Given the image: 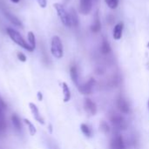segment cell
Masks as SVG:
<instances>
[{
  "label": "cell",
  "instance_id": "obj_1",
  "mask_svg": "<svg viewBox=\"0 0 149 149\" xmlns=\"http://www.w3.org/2000/svg\"><path fill=\"white\" fill-rule=\"evenodd\" d=\"M6 31H7V33H8L9 37H10L17 45H18L19 46L23 47L24 49H25V50H27V51H29V52H32V50L31 49L29 44L26 43V41L24 39V38H23L16 30H14V29H12V28H7Z\"/></svg>",
  "mask_w": 149,
  "mask_h": 149
},
{
  "label": "cell",
  "instance_id": "obj_2",
  "mask_svg": "<svg viewBox=\"0 0 149 149\" xmlns=\"http://www.w3.org/2000/svg\"><path fill=\"white\" fill-rule=\"evenodd\" d=\"M109 120L113 124L114 127L120 130H126L127 127V122L124 119V117L121 114H119L117 113H111L109 114Z\"/></svg>",
  "mask_w": 149,
  "mask_h": 149
},
{
  "label": "cell",
  "instance_id": "obj_3",
  "mask_svg": "<svg viewBox=\"0 0 149 149\" xmlns=\"http://www.w3.org/2000/svg\"><path fill=\"white\" fill-rule=\"evenodd\" d=\"M51 52L52 54L57 58H60L63 57V45L59 37L54 36L52 38L51 44Z\"/></svg>",
  "mask_w": 149,
  "mask_h": 149
},
{
  "label": "cell",
  "instance_id": "obj_4",
  "mask_svg": "<svg viewBox=\"0 0 149 149\" xmlns=\"http://www.w3.org/2000/svg\"><path fill=\"white\" fill-rule=\"evenodd\" d=\"M54 8L57 10L58 16L59 17L61 22L63 23L64 25L67 26V27H71V22H70V17H69V13L66 11V10L65 9V7L58 3H56L53 4Z\"/></svg>",
  "mask_w": 149,
  "mask_h": 149
},
{
  "label": "cell",
  "instance_id": "obj_5",
  "mask_svg": "<svg viewBox=\"0 0 149 149\" xmlns=\"http://www.w3.org/2000/svg\"><path fill=\"white\" fill-rule=\"evenodd\" d=\"M117 107L119 109V111L123 113V114H128L130 112V107L129 105L127 103V101L123 98V97H119L117 99V102H116Z\"/></svg>",
  "mask_w": 149,
  "mask_h": 149
},
{
  "label": "cell",
  "instance_id": "obj_6",
  "mask_svg": "<svg viewBox=\"0 0 149 149\" xmlns=\"http://www.w3.org/2000/svg\"><path fill=\"white\" fill-rule=\"evenodd\" d=\"M94 84H95V80L92 78V79H90L87 82H86L85 84L79 86V91L82 94H90V93L93 92Z\"/></svg>",
  "mask_w": 149,
  "mask_h": 149
},
{
  "label": "cell",
  "instance_id": "obj_7",
  "mask_svg": "<svg viewBox=\"0 0 149 149\" xmlns=\"http://www.w3.org/2000/svg\"><path fill=\"white\" fill-rule=\"evenodd\" d=\"M93 0H80L79 3V11L84 15H87L90 13L93 6Z\"/></svg>",
  "mask_w": 149,
  "mask_h": 149
},
{
  "label": "cell",
  "instance_id": "obj_8",
  "mask_svg": "<svg viewBox=\"0 0 149 149\" xmlns=\"http://www.w3.org/2000/svg\"><path fill=\"white\" fill-rule=\"evenodd\" d=\"M84 107H85L86 111L88 113H90L91 115L96 114V113H97V107H96L95 103L92 100L86 99L85 100V102H84Z\"/></svg>",
  "mask_w": 149,
  "mask_h": 149
},
{
  "label": "cell",
  "instance_id": "obj_9",
  "mask_svg": "<svg viewBox=\"0 0 149 149\" xmlns=\"http://www.w3.org/2000/svg\"><path fill=\"white\" fill-rule=\"evenodd\" d=\"M112 149H125V142L121 135H117L111 141Z\"/></svg>",
  "mask_w": 149,
  "mask_h": 149
},
{
  "label": "cell",
  "instance_id": "obj_10",
  "mask_svg": "<svg viewBox=\"0 0 149 149\" xmlns=\"http://www.w3.org/2000/svg\"><path fill=\"white\" fill-rule=\"evenodd\" d=\"M29 107H30V109H31V113H32L34 119H35L37 121H38L39 123L45 124V120H44V119L41 117V115H40V113H39V111H38V108L37 107V106H36L34 103H30V104H29Z\"/></svg>",
  "mask_w": 149,
  "mask_h": 149
},
{
  "label": "cell",
  "instance_id": "obj_11",
  "mask_svg": "<svg viewBox=\"0 0 149 149\" xmlns=\"http://www.w3.org/2000/svg\"><path fill=\"white\" fill-rule=\"evenodd\" d=\"M3 14H4V16L7 17V19L8 20H10V23H12L14 25H16V26H20V27H22L23 26V24H22V23H21V21L16 17V16H14L12 13H10V11H8V10H4L3 11Z\"/></svg>",
  "mask_w": 149,
  "mask_h": 149
},
{
  "label": "cell",
  "instance_id": "obj_12",
  "mask_svg": "<svg viewBox=\"0 0 149 149\" xmlns=\"http://www.w3.org/2000/svg\"><path fill=\"white\" fill-rule=\"evenodd\" d=\"M122 31H123V23H119L114 26L113 31V38L116 40H119L122 37Z\"/></svg>",
  "mask_w": 149,
  "mask_h": 149
},
{
  "label": "cell",
  "instance_id": "obj_13",
  "mask_svg": "<svg viewBox=\"0 0 149 149\" xmlns=\"http://www.w3.org/2000/svg\"><path fill=\"white\" fill-rule=\"evenodd\" d=\"M69 17H70V22H71V26H74V27H78L79 26V17L78 14L76 12V10L74 9H71L70 13H69Z\"/></svg>",
  "mask_w": 149,
  "mask_h": 149
},
{
  "label": "cell",
  "instance_id": "obj_14",
  "mask_svg": "<svg viewBox=\"0 0 149 149\" xmlns=\"http://www.w3.org/2000/svg\"><path fill=\"white\" fill-rule=\"evenodd\" d=\"M70 75H71V78H72V80L73 81V83L78 85V82H79V71H78L77 65H73L71 66V68H70Z\"/></svg>",
  "mask_w": 149,
  "mask_h": 149
},
{
  "label": "cell",
  "instance_id": "obj_15",
  "mask_svg": "<svg viewBox=\"0 0 149 149\" xmlns=\"http://www.w3.org/2000/svg\"><path fill=\"white\" fill-rule=\"evenodd\" d=\"M91 29H92V31H93L95 33L99 32L100 31V29H101L100 19V17H99V13L98 12H96V14H95V19H94L93 24H92Z\"/></svg>",
  "mask_w": 149,
  "mask_h": 149
},
{
  "label": "cell",
  "instance_id": "obj_16",
  "mask_svg": "<svg viewBox=\"0 0 149 149\" xmlns=\"http://www.w3.org/2000/svg\"><path fill=\"white\" fill-rule=\"evenodd\" d=\"M62 89H63V94H64V101L68 102L71 100V91L65 82L62 83Z\"/></svg>",
  "mask_w": 149,
  "mask_h": 149
},
{
  "label": "cell",
  "instance_id": "obj_17",
  "mask_svg": "<svg viewBox=\"0 0 149 149\" xmlns=\"http://www.w3.org/2000/svg\"><path fill=\"white\" fill-rule=\"evenodd\" d=\"M100 51H101V53L104 54V55H107L111 52L110 45H109V43L107 42V40L106 38H103V41H102V44H101V46H100Z\"/></svg>",
  "mask_w": 149,
  "mask_h": 149
},
{
  "label": "cell",
  "instance_id": "obj_18",
  "mask_svg": "<svg viewBox=\"0 0 149 149\" xmlns=\"http://www.w3.org/2000/svg\"><path fill=\"white\" fill-rule=\"evenodd\" d=\"M11 122L13 127H15V129L17 131H20L22 127H21V122H20V119L17 114H13L11 117Z\"/></svg>",
  "mask_w": 149,
  "mask_h": 149
},
{
  "label": "cell",
  "instance_id": "obj_19",
  "mask_svg": "<svg viewBox=\"0 0 149 149\" xmlns=\"http://www.w3.org/2000/svg\"><path fill=\"white\" fill-rule=\"evenodd\" d=\"M80 129H81V132L83 133V134H84L85 136H86V137H88V138L92 137V135H93V131H92V128H91L88 125H86V124H81Z\"/></svg>",
  "mask_w": 149,
  "mask_h": 149
},
{
  "label": "cell",
  "instance_id": "obj_20",
  "mask_svg": "<svg viewBox=\"0 0 149 149\" xmlns=\"http://www.w3.org/2000/svg\"><path fill=\"white\" fill-rule=\"evenodd\" d=\"M28 40H29V45H30L31 49L33 51L36 47V38H35V35L32 31L28 32Z\"/></svg>",
  "mask_w": 149,
  "mask_h": 149
},
{
  "label": "cell",
  "instance_id": "obj_21",
  "mask_svg": "<svg viewBox=\"0 0 149 149\" xmlns=\"http://www.w3.org/2000/svg\"><path fill=\"white\" fill-rule=\"evenodd\" d=\"M24 123L27 125V127H28V128H29V132H30V134L31 135V136H33V135H35L36 134V133H37V130H36V127H35V126L29 120H27V119H24Z\"/></svg>",
  "mask_w": 149,
  "mask_h": 149
},
{
  "label": "cell",
  "instance_id": "obj_22",
  "mask_svg": "<svg viewBox=\"0 0 149 149\" xmlns=\"http://www.w3.org/2000/svg\"><path fill=\"white\" fill-rule=\"evenodd\" d=\"M105 2L111 9H116L119 4V0H105Z\"/></svg>",
  "mask_w": 149,
  "mask_h": 149
},
{
  "label": "cell",
  "instance_id": "obj_23",
  "mask_svg": "<svg viewBox=\"0 0 149 149\" xmlns=\"http://www.w3.org/2000/svg\"><path fill=\"white\" fill-rule=\"evenodd\" d=\"M100 130H101L104 134H108V133L110 132L109 126H108L107 123L105 122V121H102V122H101V124H100Z\"/></svg>",
  "mask_w": 149,
  "mask_h": 149
},
{
  "label": "cell",
  "instance_id": "obj_24",
  "mask_svg": "<svg viewBox=\"0 0 149 149\" xmlns=\"http://www.w3.org/2000/svg\"><path fill=\"white\" fill-rule=\"evenodd\" d=\"M6 127H7L6 121L4 117L3 116L0 118V133H3L6 130Z\"/></svg>",
  "mask_w": 149,
  "mask_h": 149
},
{
  "label": "cell",
  "instance_id": "obj_25",
  "mask_svg": "<svg viewBox=\"0 0 149 149\" xmlns=\"http://www.w3.org/2000/svg\"><path fill=\"white\" fill-rule=\"evenodd\" d=\"M17 58H18V59H19L20 61H22V62H25V61H26V57H25V55H24V53H22V52H18V53H17Z\"/></svg>",
  "mask_w": 149,
  "mask_h": 149
},
{
  "label": "cell",
  "instance_id": "obj_26",
  "mask_svg": "<svg viewBox=\"0 0 149 149\" xmlns=\"http://www.w3.org/2000/svg\"><path fill=\"white\" fill-rule=\"evenodd\" d=\"M38 1V4H39V6H41L42 8H45L46 7V0H37Z\"/></svg>",
  "mask_w": 149,
  "mask_h": 149
},
{
  "label": "cell",
  "instance_id": "obj_27",
  "mask_svg": "<svg viewBox=\"0 0 149 149\" xmlns=\"http://www.w3.org/2000/svg\"><path fill=\"white\" fill-rule=\"evenodd\" d=\"M0 107H1L2 109H5V108H6V104H5L4 101L1 99V97H0Z\"/></svg>",
  "mask_w": 149,
  "mask_h": 149
},
{
  "label": "cell",
  "instance_id": "obj_28",
  "mask_svg": "<svg viewBox=\"0 0 149 149\" xmlns=\"http://www.w3.org/2000/svg\"><path fill=\"white\" fill-rule=\"evenodd\" d=\"M38 99L39 100H42V99H43L42 93H41L40 92H38Z\"/></svg>",
  "mask_w": 149,
  "mask_h": 149
},
{
  "label": "cell",
  "instance_id": "obj_29",
  "mask_svg": "<svg viewBox=\"0 0 149 149\" xmlns=\"http://www.w3.org/2000/svg\"><path fill=\"white\" fill-rule=\"evenodd\" d=\"M3 109L0 107V118L3 117Z\"/></svg>",
  "mask_w": 149,
  "mask_h": 149
},
{
  "label": "cell",
  "instance_id": "obj_30",
  "mask_svg": "<svg viewBox=\"0 0 149 149\" xmlns=\"http://www.w3.org/2000/svg\"><path fill=\"white\" fill-rule=\"evenodd\" d=\"M11 2H13V3H18L19 2V0H10Z\"/></svg>",
  "mask_w": 149,
  "mask_h": 149
},
{
  "label": "cell",
  "instance_id": "obj_31",
  "mask_svg": "<svg viewBox=\"0 0 149 149\" xmlns=\"http://www.w3.org/2000/svg\"><path fill=\"white\" fill-rule=\"evenodd\" d=\"M148 110H149V100H148Z\"/></svg>",
  "mask_w": 149,
  "mask_h": 149
},
{
  "label": "cell",
  "instance_id": "obj_32",
  "mask_svg": "<svg viewBox=\"0 0 149 149\" xmlns=\"http://www.w3.org/2000/svg\"><path fill=\"white\" fill-rule=\"evenodd\" d=\"M148 47H149V43H148Z\"/></svg>",
  "mask_w": 149,
  "mask_h": 149
}]
</instances>
